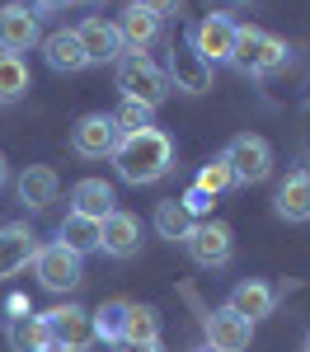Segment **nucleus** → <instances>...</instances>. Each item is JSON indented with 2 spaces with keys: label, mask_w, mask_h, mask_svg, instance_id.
Wrapping results in <instances>:
<instances>
[{
  "label": "nucleus",
  "mask_w": 310,
  "mask_h": 352,
  "mask_svg": "<svg viewBox=\"0 0 310 352\" xmlns=\"http://www.w3.org/2000/svg\"><path fill=\"white\" fill-rule=\"evenodd\" d=\"M43 43V28H38V14L28 10V5H0V52L19 56L28 47H38Z\"/></svg>",
  "instance_id": "nucleus-12"
},
{
  "label": "nucleus",
  "mask_w": 310,
  "mask_h": 352,
  "mask_svg": "<svg viewBox=\"0 0 310 352\" xmlns=\"http://www.w3.org/2000/svg\"><path fill=\"white\" fill-rule=\"evenodd\" d=\"M5 338L14 352H52V333H47V320L43 315H19L5 324Z\"/></svg>",
  "instance_id": "nucleus-21"
},
{
  "label": "nucleus",
  "mask_w": 310,
  "mask_h": 352,
  "mask_svg": "<svg viewBox=\"0 0 310 352\" xmlns=\"http://www.w3.org/2000/svg\"><path fill=\"white\" fill-rule=\"evenodd\" d=\"M193 352H212V348H193Z\"/></svg>",
  "instance_id": "nucleus-38"
},
{
  "label": "nucleus",
  "mask_w": 310,
  "mask_h": 352,
  "mask_svg": "<svg viewBox=\"0 0 310 352\" xmlns=\"http://www.w3.org/2000/svg\"><path fill=\"white\" fill-rule=\"evenodd\" d=\"M10 184V164H5V155H0V188Z\"/></svg>",
  "instance_id": "nucleus-35"
},
{
  "label": "nucleus",
  "mask_w": 310,
  "mask_h": 352,
  "mask_svg": "<svg viewBox=\"0 0 310 352\" xmlns=\"http://www.w3.org/2000/svg\"><path fill=\"white\" fill-rule=\"evenodd\" d=\"M179 202L193 212V221H207V217H212V202H217V197H212V192H202V188H188Z\"/></svg>",
  "instance_id": "nucleus-30"
},
{
  "label": "nucleus",
  "mask_w": 310,
  "mask_h": 352,
  "mask_svg": "<svg viewBox=\"0 0 310 352\" xmlns=\"http://www.w3.org/2000/svg\"><path fill=\"white\" fill-rule=\"evenodd\" d=\"M76 38H80V47L89 61H118V56L127 52V43H122V33H118V24H109V19H99V14H89V19H80V28H76Z\"/></svg>",
  "instance_id": "nucleus-15"
},
{
  "label": "nucleus",
  "mask_w": 310,
  "mask_h": 352,
  "mask_svg": "<svg viewBox=\"0 0 310 352\" xmlns=\"http://www.w3.org/2000/svg\"><path fill=\"white\" fill-rule=\"evenodd\" d=\"M56 244H66L71 254H89V249H99V221H89V217H71L56 226Z\"/></svg>",
  "instance_id": "nucleus-24"
},
{
  "label": "nucleus",
  "mask_w": 310,
  "mask_h": 352,
  "mask_svg": "<svg viewBox=\"0 0 310 352\" xmlns=\"http://www.w3.org/2000/svg\"><path fill=\"white\" fill-rule=\"evenodd\" d=\"M193 188H202V192H212V197H221L225 188H235V174H230V164L217 155V160H207L202 169H197V184Z\"/></svg>",
  "instance_id": "nucleus-28"
},
{
  "label": "nucleus",
  "mask_w": 310,
  "mask_h": 352,
  "mask_svg": "<svg viewBox=\"0 0 310 352\" xmlns=\"http://www.w3.org/2000/svg\"><path fill=\"white\" fill-rule=\"evenodd\" d=\"M169 89H184V94H207L212 89V66L193 52V43H174L169 47Z\"/></svg>",
  "instance_id": "nucleus-11"
},
{
  "label": "nucleus",
  "mask_w": 310,
  "mask_h": 352,
  "mask_svg": "<svg viewBox=\"0 0 310 352\" xmlns=\"http://www.w3.org/2000/svg\"><path fill=\"white\" fill-rule=\"evenodd\" d=\"M56 192H61V179H56L52 164H28L19 174V202L28 212H47L56 202Z\"/></svg>",
  "instance_id": "nucleus-16"
},
{
  "label": "nucleus",
  "mask_w": 310,
  "mask_h": 352,
  "mask_svg": "<svg viewBox=\"0 0 310 352\" xmlns=\"http://www.w3.org/2000/svg\"><path fill=\"white\" fill-rule=\"evenodd\" d=\"M5 310H10V320H19V315H33V310H28V296H10V300H5Z\"/></svg>",
  "instance_id": "nucleus-32"
},
{
  "label": "nucleus",
  "mask_w": 310,
  "mask_h": 352,
  "mask_svg": "<svg viewBox=\"0 0 310 352\" xmlns=\"http://www.w3.org/2000/svg\"><path fill=\"white\" fill-rule=\"evenodd\" d=\"M113 184L109 179H80L76 188H71V212L76 217H89V221H104L113 212Z\"/></svg>",
  "instance_id": "nucleus-19"
},
{
  "label": "nucleus",
  "mask_w": 310,
  "mask_h": 352,
  "mask_svg": "<svg viewBox=\"0 0 310 352\" xmlns=\"http://www.w3.org/2000/svg\"><path fill=\"white\" fill-rule=\"evenodd\" d=\"M43 56H47V66H52V71H61V76H76V71H85V66H89V56H85L76 28L47 33V38H43Z\"/></svg>",
  "instance_id": "nucleus-17"
},
{
  "label": "nucleus",
  "mask_w": 310,
  "mask_h": 352,
  "mask_svg": "<svg viewBox=\"0 0 310 352\" xmlns=\"http://www.w3.org/2000/svg\"><path fill=\"white\" fill-rule=\"evenodd\" d=\"M28 268H33V277H38V287H43V292H56V296H61V292H76V287H80V254H71V249H66V244H38V254H33V263H28Z\"/></svg>",
  "instance_id": "nucleus-4"
},
{
  "label": "nucleus",
  "mask_w": 310,
  "mask_h": 352,
  "mask_svg": "<svg viewBox=\"0 0 310 352\" xmlns=\"http://www.w3.org/2000/svg\"><path fill=\"white\" fill-rule=\"evenodd\" d=\"M132 5H141V10H151L155 19H165V14H179V5H184V0H132Z\"/></svg>",
  "instance_id": "nucleus-31"
},
{
  "label": "nucleus",
  "mask_w": 310,
  "mask_h": 352,
  "mask_svg": "<svg viewBox=\"0 0 310 352\" xmlns=\"http://www.w3.org/2000/svg\"><path fill=\"white\" fill-rule=\"evenodd\" d=\"M301 352H310V329H306V338H301Z\"/></svg>",
  "instance_id": "nucleus-36"
},
{
  "label": "nucleus",
  "mask_w": 310,
  "mask_h": 352,
  "mask_svg": "<svg viewBox=\"0 0 310 352\" xmlns=\"http://www.w3.org/2000/svg\"><path fill=\"white\" fill-rule=\"evenodd\" d=\"M184 249H188V258H193L197 268H225V263L235 258V235H230L225 221L207 217V221H197L193 230H188Z\"/></svg>",
  "instance_id": "nucleus-7"
},
{
  "label": "nucleus",
  "mask_w": 310,
  "mask_h": 352,
  "mask_svg": "<svg viewBox=\"0 0 310 352\" xmlns=\"http://www.w3.org/2000/svg\"><path fill=\"white\" fill-rule=\"evenodd\" d=\"M113 164H118V179L122 184H160L169 169H174V141H169L160 127H146V132H127L113 151Z\"/></svg>",
  "instance_id": "nucleus-1"
},
{
  "label": "nucleus",
  "mask_w": 310,
  "mask_h": 352,
  "mask_svg": "<svg viewBox=\"0 0 310 352\" xmlns=\"http://www.w3.org/2000/svg\"><path fill=\"white\" fill-rule=\"evenodd\" d=\"M230 61H235V71H245V76H273L282 71L291 52H287V43L273 38V33H263V28H235V47H230Z\"/></svg>",
  "instance_id": "nucleus-3"
},
{
  "label": "nucleus",
  "mask_w": 310,
  "mask_h": 352,
  "mask_svg": "<svg viewBox=\"0 0 310 352\" xmlns=\"http://www.w3.org/2000/svg\"><path fill=\"white\" fill-rule=\"evenodd\" d=\"M122 343H160V310L155 305H127Z\"/></svg>",
  "instance_id": "nucleus-25"
},
{
  "label": "nucleus",
  "mask_w": 310,
  "mask_h": 352,
  "mask_svg": "<svg viewBox=\"0 0 310 352\" xmlns=\"http://www.w3.org/2000/svg\"><path fill=\"white\" fill-rule=\"evenodd\" d=\"M43 320H47V333H52V352H89L99 343L94 338V315L85 305H56Z\"/></svg>",
  "instance_id": "nucleus-5"
},
{
  "label": "nucleus",
  "mask_w": 310,
  "mask_h": 352,
  "mask_svg": "<svg viewBox=\"0 0 310 352\" xmlns=\"http://www.w3.org/2000/svg\"><path fill=\"white\" fill-rule=\"evenodd\" d=\"M235 19L221 14V10H212V14H202L197 28L188 33V43H193V52L207 61V66H217V61H230V47H235Z\"/></svg>",
  "instance_id": "nucleus-9"
},
{
  "label": "nucleus",
  "mask_w": 310,
  "mask_h": 352,
  "mask_svg": "<svg viewBox=\"0 0 310 352\" xmlns=\"http://www.w3.org/2000/svg\"><path fill=\"white\" fill-rule=\"evenodd\" d=\"M76 0H33V10H71Z\"/></svg>",
  "instance_id": "nucleus-33"
},
{
  "label": "nucleus",
  "mask_w": 310,
  "mask_h": 352,
  "mask_svg": "<svg viewBox=\"0 0 310 352\" xmlns=\"http://www.w3.org/2000/svg\"><path fill=\"white\" fill-rule=\"evenodd\" d=\"M122 352H165L160 343H122Z\"/></svg>",
  "instance_id": "nucleus-34"
},
{
  "label": "nucleus",
  "mask_w": 310,
  "mask_h": 352,
  "mask_svg": "<svg viewBox=\"0 0 310 352\" xmlns=\"http://www.w3.org/2000/svg\"><path fill=\"white\" fill-rule=\"evenodd\" d=\"M273 212H278L282 221H291V226H301V221H310V184L301 179V174H287L278 184V197H273Z\"/></svg>",
  "instance_id": "nucleus-20"
},
{
  "label": "nucleus",
  "mask_w": 310,
  "mask_h": 352,
  "mask_svg": "<svg viewBox=\"0 0 310 352\" xmlns=\"http://www.w3.org/2000/svg\"><path fill=\"white\" fill-rule=\"evenodd\" d=\"M221 160L230 164L235 184H263V179L273 174V146H268L263 136H254V132H240L221 151Z\"/></svg>",
  "instance_id": "nucleus-6"
},
{
  "label": "nucleus",
  "mask_w": 310,
  "mask_h": 352,
  "mask_svg": "<svg viewBox=\"0 0 310 352\" xmlns=\"http://www.w3.org/2000/svg\"><path fill=\"white\" fill-rule=\"evenodd\" d=\"M225 305H230L235 315H245L250 324H258V320H268V315H273L278 292H273L268 282H254V277H250V282H240V287L230 292V300H225Z\"/></svg>",
  "instance_id": "nucleus-18"
},
{
  "label": "nucleus",
  "mask_w": 310,
  "mask_h": 352,
  "mask_svg": "<svg viewBox=\"0 0 310 352\" xmlns=\"http://www.w3.org/2000/svg\"><path fill=\"white\" fill-rule=\"evenodd\" d=\"M24 89H28V61L0 52V99H5V104H10V99H24Z\"/></svg>",
  "instance_id": "nucleus-27"
},
{
  "label": "nucleus",
  "mask_w": 310,
  "mask_h": 352,
  "mask_svg": "<svg viewBox=\"0 0 310 352\" xmlns=\"http://www.w3.org/2000/svg\"><path fill=\"white\" fill-rule=\"evenodd\" d=\"M118 33H122L127 52H141V47H151V43L160 38V19H155L151 10H141V5H127L122 19H118Z\"/></svg>",
  "instance_id": "nucleus-22"
},
{
  "label": "nucleus",
  "mask_w": 310,
  "mask_h": 352,
  "mask_svg": "<svg viewBox=\"0 0 310 352\" xmlns=\"http://www.w3.org/2000/svg\"><path fill=\"white\" fill-rule=\"evenodd\" d=\"M33 254H38V235L28 230L24 221H10V226H0V277H14V272H24L33 263Z\"/></svg>",
  "instance_id": "nucleus-14"
},
{
  "label": "nucleus",
  "mask_w": 310,
  "mask_h": 352,
  "mask_svg": "<svg viewBox=\"0 0 310 352\" xmlns=\"http://www.w3.org/2000/svg\"><path fill=\"white\" fill-rule=\"evenodd\" d=\"M127 305H132V300H104L99 310H89V315H94V338H104V343H122Z\"/></svg>",
  "instance_id": "nucleus-26"
},
{
  "label": "nucleus",
  "mask_w": 310,
  "mask_h": 352,
  "mask_svg": "<svg viewBox=\"0 0 310 352\" xmlns=\"http://www.w3.org/2000/svg\"><path fill=\"white\" fill-rule=\"evenodd\" d=\"M193 226H197V221H193V212H188V207H184L179 197H165V202L155 207V230H160V240H169V244H184Z\"/></svg>",
  "instance_id": "nucleus-23"
},
{
  "label": "nucleus",
  "mask_w": 310,
  "mask_h": 352,
  "mask_svg": "<svg viewBox=\"0 0 310 352\" xmlns=\"http://www.w3.org/2000/svg\"><path fill=\"white\" fill-rule=\"evenodd\" d=\"M118 71H113V80H118V89H122V99H132V104H146V109L155 113L160 104L169 99V76L151 61V56L141 52H122L118 61H113Z\"/></svg>",
  "instance_id": "nucleus-2"
},
{
  "label": "nucleus",
  "mask_w": 310,
  "mask_h": 352,
  "mask_svg": "<svg viewBox=\"0 0 310 352\" xmlns=\"http://www.w3.org/2000/svg\"><path fill=\"white\" fill-rule=\"evenodd\" d=\"M89 5H104V0H89Z\"/></svg>",
  "instance_id": "nucleus-39"
},
{
  "label": "nucleus",
  "mask_w": 310,
  "mask_h": 352,
  "mask_svg": "<svg viewBox=\"0 0 310 352\" xmlns=\"http://www.w3.org/2000/svg\"><path fill=\"white\" fill-rule=\"evenodd\" d=\"M113 122H118V132H122V136L155 127V122H151V109H146V104H132V99H122V109L113 113Z\"/></svg>",
  "instance_id": "nucleus-29"
},
{
  "label": "nucleus",
  "mask_w": 310,
  "mask_h": 352,
  "mask_svg": "<svg viewBox=\"0 0 310 352\" xmlns=\"http://www.w3.org/2000/svg\"><path fill=\"white\" fill-rule=\"evenodd\" d=\"M202 329H207V348L212 352H250L254 324L245 315H235L230 305H217V310L202 320Z\"/></svg>",
  "instance_id": "nucleus-10"
},
{
  "label": "nucleus",
  "mask_w": 310,
  "mask_h": 352,
  "mask_svg": "<svg viewBox=\"0 0 310 352\" xmlns=\"http://www.w3.org/2000/svg\"><path fill=\"white\" fill-rule=\"evenodd\" d=\"M301 179H306V184H310V160H306V169H301Z\"/></svg>",
  "instance_id": "nucleus-37"
},
{
  "label": "nucleus",
  "mask_w": 310,
  "mask_h": 352,
  "mask_svg": "<svg viewBox=\"0 0 310 352\" xmlns=\"http://www.w3.org/2000/svg\"><path fill=\"white\" fill-rule=\"evenodd\" d=\"M118 141H122V132H118L113 113H85L80 122L71 127V151L80 160H113Z\"/></svg>",
  "instance_id": "nucleus-8"
},
{
  "label": "nucleus",
  "mask_w": 310,
  "mask_h": 352,
  "mask_svg": "<svg viewBox=\"0 0 310 352\" xmlns=\"http://www.w3.org/2000/svg\"><path fill=\"white\" fill-rule=\"evenodd\" d=\"M99 254H109V258H137L141 254V221L132 212L113 207L109 217L99 221Z\"/></svg>",
  "instance_id": "nucleus-13"
}]
</instances>
